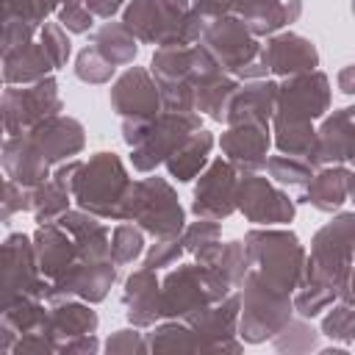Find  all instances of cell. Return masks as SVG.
Returning <instances> with one entry per match:
<instances>
[{
    "mask_svg": "<svg viewBox=\"0 0 355 355\" xmlns=\"http://www.w3.org/2000/svg\"><path fill=\"white\" fill-rule=\"evenodd\" d=\"M333 105L330 78L322 69L280 78L275 111L269 119L272 144L283 155L302 158L313 166V122L322 119Z\"/></svg>",
    "mask_w": 355,
    "mask_h": 355,
    "instance_id": "1",
    "label": "cell"
},
{
    "mask_svg": "<svg viewBox=\"0 0 355 355\" xmlns=\"http://www.w3.org/2000/svg\"><path fill=\"white\" fill-rule=\"evenodd\" d=\"M211 19L191 8V0H128L122 8V25L139 44H197Z\"/></svg>",
    "mask_w": 355,
    "mask_h": 355,
    "instance_id": "2",
    "label": "cell"
},
{
    "mask_svg": "<svg viewBox=\"0 0 355 355\" xmlns=\"http://www.w3.org/2000/svg\"><path fill=\"white\" fill-rule=\"evenodd\" d=\"M244 252L250 272L275 291L294 294L305 269V247L288 227H252L244 233Z\"/></svg>",
    "mask_w": 355,
    "mask_h": 355,
    "instance_id": "3",
    "label": "cell"
},
{
    "mask_svg": "<svg viewBox=\"0 0 355 355\" xmlns=\"http://www.w3.org/2000/svg\"><path fill=\"white\" fill-rule=\"evenodd\" d=\"M352 244H355V214L336 211L313 239L311 252H305L302 277L327 283L336 288V297L352 302Z\"/></svg>",
    "mask_w": 355,
    "mask_h": 355,
    "instance_id": "4",
    "label": "cell"
},
{
    "mask_svg": "<svg viewBox=\"0 0 355 355\" xmlns=\"http://www.w3.org/2000/svg\"><path fill=\"white\" fill-rule=\"evenodd\" d=\"M130 183L133 178L128 175L125 161L111 150H100L78 164L69 194L80 211L105 222H119V205Z\"/></svg>",
    "mask_w": 355,
    "mask_h": 355,
    "instance_id": "5",
    "label": "cell"
},
{
    "mask_svg": "<svg viewBox=\"0 0 355 355\" xmlns=\"http://www.w3.org/2000/svg\"><path fill=\"white\" fill-rule=\"evenodd\" d=\"M202 128V116L194 111H161L153 119H122V141L130 147V164L136 172H155L166 155L194 130Z\"/></svg>",
    "mask_w": 355,
    "mask_h": 355,
    "instance_id": "6",
    "label": "cell"
},
{
    "mask_svg": "<svg viewBox=\"0 0 355 355\" xmlns=\"http://www.w3.org/2000/svg\"><path fill=\"white\" fill-rule=\"evenodd\" d=\"M119 222H133L153 239H175L186 225V211L175 186L166 178L150 175L130 183L119 205Z\"/></svg>",
    "mask_w": 355,
    "mask_h": 355,
    "instance_id": "7",
    "label": "cell"
},
{
    "mask_svg": "<svg viewBox=\"0 0 355 355\" xmlns=\"http://www.w3.org/2000/svg\"><path fill=\"white\" fill-rule=\"evenodd\" d=\"M200 44L216 58V64L239 78V80H258V78H266V67L261 64L258 58V50H261V42L247 31V25L233 17V14H225V17H216L205 25L202 36H200Z\"/></svg>",
    "mask_w": 355,
    "mask_h": 355,
    "instance_id": "8",
    "label": "cell"
},
{
    "mask_svg": "<svg viewBox=\"0 0 355 355\" xmlns=\"http://www.w3.org/2000/svg\"><path fill=\"white\" fill-rule=\"evenodd\" d=\"M291 316H294L291 294L269 288L247 269L239 286V327H236L239 338L244 344H263Z\"/></svg>",
    "mask_w": 355,
    "mask_h": 355,
    "instance_id": "9",
    "label": "cell"
},
{
    "mask_svg": "<svg viewBox=\"0 0 355 355\" xmlns=\"http://www.w3.org/2000/svg\"><path fill=\"white\" fill-rule=\"evenodd\" d=\"M50 280L39 275L33 241L25 233H8L0 241V313L19 297L44 300Z\"/></svg>",
    "mask_w": 355,
    "mask_h": 355,
    "instance_id": "10",
    "label": "cell"
},
{
    "mask_svg": "<svg viewBox=\"0 0 355 355\" xmlns=\"http://www.w3.org/2000/svg\"><path fill=\"white\" fill-rule=\"evenodd\" d=\"M0 108H3L6 136L25 133L39 122H44L47 116H55L64 111L58 80L47 75L28 86H8L0 92Z\"/></svg>",
    "mask_w": 355,
    "mask_h": 355,
    "instance_id": "11",
    "label": "cell"
},
{
    "mask_svg": "<svg viewBox=\"0 0 355 355\" xmlns=\"http://www.w3.org/2000/svg\"><path fill=\"white\" fill-rule=\"evenodd\" d=\"M233 200H236V211L255 227L288 225L294 222V214H297L294 197H288V191H283L277 183H272L261 172L239 175Z\"/></svg>",
    "mask_w": 355,
    "mask_h": 355,
    "instance_id": "12",
    "label": "cell"
},
{
    "mask_svg": "<svg viewBox=\"0 0 355 355\" xmlns=\"http://www.w3.org/2000/svg\"><path fill=\"white\" fill-rule=\"evenodd\" d=\"M211 302H216V297L197 263L178 261V266H169V272L161 277V297H158L161 319L189 322Z\"/></svg>",
    "mask_w": 355,
    "mask_h": 355,
    "instance_id": "13",
    "label": "cell"
},
{
    "mask_svg": "<svg viewBox=\"0 0 355 355\" xmlns=\"http://www.w3.org/2000/svg\"><path fill=\"white\" fill-rule=\"evenodd\" d=\"M147 69H150V75H153V80L158 86L164 111H194L191 108V103H194V92H191V72H194L191 44L189 47H178V44L155 47Z\"/></svg>",
    "mask_w": 355,
    "mask_h": 355,
    "instance_id": "14",
    "label": "cell"
},
{
    "mask_svg": "<svg viewBox=\"0 0 355 355\" xmlns=\"http://www.w3.org/2000/svg\"><path fill=\"white\" fill-rule=\"evenodd\" d=\"M119 277V266L114 261H83L78 258L67 272H61L55 280H50L44 291V302H61V300H83L89 305H97L108 297L111 286Z\"/></svg>",
    "mask_w": 355,
    "mask_h": 355,
    "instance_id": "15",
    "label": "cell"
},
{
    "mask_svg": "<svg viewBox=\"0 0 355 355\" xmlns=\"http://www.w3.org/2000/svg\"><path fill=\"white\" fill-rule=\"evenodd\" d=\"M236 183H239V172L222 158H211L205 164V169L197 175L194 191H191V214L202 216V219H227L230 214H236Z\"/></svg>",
    "mask_w": 355,
    "mask_h": 355,
    "instance_id": "16",
    "label": "cell"
},
{
    "mask_svg": "<svg viewBox=\"0 0 355 355\" xmlns=\"http://www.w3.org/2000/svg\"><path fill=\"white\" fill-rule=\"evenodd\" d=\"M197 338H200V352H241L244 341L239 338V288L230 291L227 297L205 305L200 313H194L186 322Z\"/></svg>",
    "mask_w": 355,
    "mask_h": 355,
    "instance_id": "17",
    "label": "cell"
},
{
    "mask_svg": "<svg viewBox=\"0 0 355 355\" xmlns=\"http://www.w3.org/2000/svg\"><path fill=\"white\" fill-rule=\"evenodd\" d=\"M108 103H111L114 114H119L122 119H153L164 111L158 86H155L150 69L136 67V64L128 67L122 75H116V80L111 83V92H108Z\"/></svg>",
    "mask_w": 355,
    "mask_h": 355,
    "instance_id": "18",
    "label": "cell"
},
{
    "mask_svg": "<svg viewBox=\"0 0 355 355\" xmlns=\"http://www.w3.org/2000/svg\"><path fill=\"white\" fill-rule=\"evenodd\" d=\"M197 266L202 269L211 291L216 300L227 297L230 291H236L247 275V252H244V241L241 239H230V241H222L216 239L214 244L202 247L197 255H194Z\"/></svg>",
    "mask_w": 355,
    "mask_h": 355,
    "instance_id": "19",
    "label": "cell"
},
{
    "mask_svg": "<svg viewBox=\"0 0 355 355\" xmlns=\"http://www.w3.org/2000/svg\"><path fill=\"white\" fill-rule=\"evenodd\" d=\"M258 58L266 67V75H277V78L319 69L316 44L294 31H277V33L266 36V42L258 50Z\"/></svg>",
    "mask_w": 355,
    "mask_h": 355,
    "instance_id": "20",
    "label": "cell"
},
{
    "mask_svg": "<svg viewBox=\"0 0 355 355\" xmlns=\"http://www.w3.org/2000/svg\"><path fill=\"white\" fill-rule=\"evenodd\" d=\"M222 158L239 172V175H252L261 172L272 147V130L269 125L261 122H241V125H227V130L219 139Z\"/></svg>",
    "mask_w": 355,
    "mask_h": 355,
    "instance_id": "21",
    "label": "cell"
},
{
    "mask_svg": "<svg viewBox=\"0 0 355 355\" xmlns=\"http://www.w3.org/2000/svg\"><path fill=\"white\" fill-rule=\"evenodd\" d=\"M355 158V108L344 105L322 116L313 133V169L330 164H352Z\"/></svg>",
    "mask_w": 355,
    "mask_h": 355,
    "instance_id": "22",
    "label": "cell"
},
{
    "mask_svg": "<svg viewBox=\"0 0 355 355\" xmlns=\"http://www.w3.org/2000/svg\"><path fill=\"white\" fill-rule=\"evenodd\" d=\"M0 169L6 172V178H11L17 186L28 191L44 183L53 172L50 161L44 158V153L39 150V144L28 130L6 136V141L0 144Z\"/></svg>",
    "mask_w": 355,
    "mask_h": 355,
    "instance_id": "23",
    "label": "cell"
},
{
    "mask_svg": "<svg viewBox=\"0 0 355 355\" xmlns=\"http://www.w3.org/2000/svg\"><path fill=\"white\" fill-rule=\"evenodd\" d=\"M352 189H355V172L349 169V164H330L313 169L308 183L297 191L294 202H305L322 214H336L352 197Z\"/></svg>",
    "mask_w": 355,
    "mask_h": 355,
    "instance_id": "24",
    "label": "cell"
},
{
    "mask_svg": "<svg viewBox=\"0 0 355 355\" xmlns=\"http://www.w3.org/2000/svg\"><path fill=\"white\" fill-rule=\"evenodd\" d=\"M28 133L33 136V141L39 144V150L44 153V158L50 161V166L80 155L83 147H86L83 122L75 119V116H67V114L47 116L44 122H39L36 128H31Z\"/></svg>",
    "mask_w": 355,
    "mask_h": 355,
    "instance_id": "25",
    "label": "cell"
},
{
    "mask_svg": "<svg viewBox=\"0 0 355 355\" xmlns=\"http://www.w3.org/2000/svg\"><path fill=\"white\" fill-rule=\"evenodd\" d=\"M230 14L239 17L255 39H266L300 19L302 0H233Z\"/></svg>",
    "mask_w": 355,
    "mask_h": 355,
    "instance_id": "26",
    "label": "cell"
},
{
    "mask_svg": "<svg viewBox=\"0 0 355 355\" xmlns=\"http://www.w3.org/2000/svg\"><path fill=\"white\" fill-rule=\"evenodd\" d=\"M158 297H161V277L155 269L139 266L128 275L125 288H122V308L128 316V324L133 327H153L155 322H161V311H158Z\"/></svg>",
    "mask_w": 355,
    "mask_h": 355,
    "instance_id": "27",
    "label": "cell"
},
{
    "mask_svg": "<svg viewBox=\"0 0 355 355\" xmlns=\"http://www.w3.org/2000/svg\"><path fill=\"white\" fill-rule=\"evenodd\" d=\"M275 97H277V80H269V78L244 80L230 94L222 122L225 125H241V122L269 125L275 111Z\"/></svg>",
    "mask_w": 355,
    "mask_h": 355,
    "instance_id": "28",
    "label": "cell"
},
{
    "mask_svg": "<svg viewBox=\"0 0 355 355\" xmlns=\"http://www.w3.org/2000/svg\"><path fill=\"white\" fill-rule=\"evenodd\" d=\"M58 227H64L69 233V239L75 241L78 258L83 261H111V230L105 225V219H97L80 208H67L58 219Z\"/></svg>",
    "mask_w": 355,
    "mask_h": 355,
    "instance_id": "29",
    "label": "cell"
},
{
    "mask_svg": "<svg viewBox=\"0 0 355 355\" xmlns=\"http://www.w3.org/2000/svg\"><path fill=\"white\" fill-rule=\"evenodd\" d=\"M33 241V255H36V266L39 275L47 280H55L61 272H67L75 261H78V250L75 241L69 239V233L64 227H58L55 222H44L36 227V233L31 236Z\"/></svg>",
    "mask_w": 355,
    "mask_h": 355,
    "instance_id": "30",
    "label": "cell"
},
{
    "mask_svg": "<svg viewBox=\"0 0 355 355\" xmlns=\"http://www.w3.org/2000/svg\"><path fill=\"white\" fill-rule=\"evenodd\" d=\"M97 327H100V316L89 302H83V300H61V302L47 305V319H44L42 330L55 341V352H58V347L64 341L97 333Z\"/></svg>",
    "mask_w": 355,
    "mask_h": 355,
    "instance_id": "31",
    "label": "cell"
},
{
    "mask_svg": "<svg viewBox=\"0 0 355 355\" xmlns=\"http://www.w3.org/2000/svg\"><path fill=\"white\" fill-rule=\"evenodd\" d=\"M214 144H216V139H214L211 130H205V128L194 130L191 136H186V139L166 155V161H164L166 175H169L172 180H178V183H191V180L205 169V164L211 161Z\"/></svg>",
    "mask_w": 355,
    "mask_h": 355,
    "instance_id": "32",
    "label": "cell"
},
{
    "mask_svg": "<svg viewBox=\"0 0 355 355\" xmlns=\"http://www.w3.org/2000/svg\"><path fill=\"white\" fill-rule=\"evenodd\" d=\"M0 72H3V83L8 86H28L36 83L47 75H53V64L44 53V47L39 44V39L14 47L11 53H6L0 58Z\"/></svg>",
    "mask_w": 355,
    "mask_h": 355,
    "instance_id": "33",
    "label": "cell"
},
{
    "mask_svg": "<svg viewBox=\"0 0 355 355\" xmlns=\"http://www.w3.org/2000/svg\"><path fill=\"white\" fill-rule=\"evenodd\" d=\"M89 42L114 67H130L139 58V42H136V36L122 22H114V19L103 22L100 28L92 31Z\"/></svg>",
    "mask_w": 355,
    "mask_h": 355,
    "instance_id": "34",
    "label": "cell"
},
{
    "mask_svg": "<svg viewBox=\"0 0 355 355\" xmlns=\"http://www.w3.org/2000/svg\"><path fill=\"white\" fill-rule=\"evenodd\" d=\"M144 336L147 352H200L197 333L180 319H161Z\"/></svg>",
    "mask_w": 355,
    "mask_h": 355,
    "instance_id": "35",
    "label": "cell"
},
{
    "mask_svg": "<svg viewBox=\"0 0 355 355\" xmlns=\"http://www.w3.org/2000/svg\"><path fill=\"white\" fill-rule=\"evenodd\" d=\"M67 208H72V194L67 186L55 183L53 178H47L44 183L28 191V211L33 214L36 225L55 222Z\"/></svg>",
    "mask_w": 355,
    "mask_h": 355,
    "instance_id": "36",
    "label": "cell"
},
{
    "mask_svg": "<svg viewBox=\"0 0 355 355\" xmlns=\"http://www.w3.org/2000/svg\"><path fill=\"white\" fill-rule=\"evenodd\" d=\"M269 341H272V347H275L277 352H286V355H305V352L319 349V330L311 324V319L294 313Z\"/></svg>",
    "mask_w": 355,
    "mask_h": 355,
    "instance_id": "37",
    "label": "cell"
},
{
    "mask_svg": "<svg viewBox=\"0 0 355 355\" xmlns=\"http://www.w3.org/2000/svg\"><path fill=\"white\" fill-rule=\"evenodd\" d=\"M336 288L327 286V283H319V280H311V277H302L300 286L294 288L291 294V308L297 316H305V319H316L324 308H330L336 302Z\"/></svg>",
    "mask_w": 355,
    "mask_h": 355,
    "instance_id": "38",
    "label": "cell"
},
{
    "mask_svg": "<svg viewBox=\"0 0 355 355\" xmlns=\"http://www.w3.org/2000/svg\"><path fill=\"white\" fill-rule=\"evenodd\" d=\"M0 316L8 322V327L17 336L31 333V330H42L44 327V319H47V302L39 300V297H19Z\"/></svg>",
    "mask_w": 355,
    "mask_h": 355,
    "instance_id": "39",
    "label": "cell"
},
{
    "mask_svg": "<svg viewBox=\"0 0 355 355\" xmlns=\"http://www.w3.org/2000/svg\"><path fill=\"white\" fill-rule=\"evenodd\" d=\"M263 169L269 172V180L277 183V186H288L294 191H300L308 178L313 175V166L302 158H294V155H266V164Z\"/></svg>",
    "mask_w": 355,
    "mask_h": 355,
    "instance_id": "40",
    "label": "cell"
},
{
    "mask_svg": "<svg viewBox=\"0 0 355 355\" xmlns=\"http://www.w3.org/2000/svg\"><path fill=\"white\" fill-rule=\"evenodd\" d=\"M327 313L322 316L319 324V336H327L330 341H338L344 347H349L355 341V308L352 302L336 300L330 308H324Z\"/></svg>",
    "mask_w": 355,
    "mask_h": 355,
    "instance_id": "41",
    "label": "cell"
},
{
    "mask_svg": "<svg viewBox=\"0 0 355 355\" xmlns=\"http://www.w3.org/2000/svg\"><path fill=\"white\" fill-rule=\"evenodd\" d=\"M144 252V230L133 222H119L111 230V261L116 266H128L139 261Z\"/></svg>",
    "mask_w": 355,
    "mask_h": 355,
    "instance_id": "42",
    "label": "cell"
},
{
    "mask_svg": "<svg viewBox=\"0 0 355 355\" xmlns=\"http://www.w3.org/2000/svg\"><path fill=\"white\" fill-rule=\"evenodd\" d=\"M72 72H75V78L78 80H83V83H92V86H103V83H108L111 78H114V72H116V67L114 64H108L92 44H86L78 55H75V67H72Z\"/></svg>",
    "mask_w": 355,
    "mask_h": 355,
    "instance_id": "43",
    "label": "cell"
},
{
    "mask_svg": "<svg viewBox=\"0 0 355 355\" xmlns=\"http://www.w3.org/2000/svg\"><path fill=\"white\" fill-rule=\"evenodd\" d=\"M39 44L44 47V53H47V58H50V64H53V69H64L67 67V61H69V55H72V42H69V33L58 25V22H42L39 25Z\"/></svg>",
    "mask_w": 355,
    "mask_h": 355,
    "instance_id": "44",
    "label": "cell"
},
{
    "mask_svg": "<svg viewBox=\"0 0 355 355\" xmlns=\"http://www.w3.org/2000/svg\"><path fill=\"white\" fill-rule=\"evenodd\" d=\"M216 239H222V225L216 219L197 216V222H189L180 230V244H183V252H189V255H197L202 247L214 244Z\"/></svg>",
    "mask_w": 355,
    "mask_h": 355,
    "instance_id": "45",
    "label": "cell"
},
{
    "mask_svg": "<svg viewBox=\"0 0 355 355\" xmlns=\"http://www.w3.org/2000/svg\"><path fill=\"white\" fill-rule=\"evenodd\" d=\"M36 33H39L36 25H31V22L14 17V14H3V11H0V58H3L6 53H11L14 47L33 42Z\"/></svg>",
    "mask_w": 355,
    "mask_h": 355,
    "instance_id": "46",
    "label": "cell"
},
{
    "mask_svg": "<svg viewBox=\"0 0 355 355\" xmlns=\"http://www.w3.org/2000/svg\"><path fill=\"white\" fill-rule=\"evenodd\" d=\"M61 0H0V11L3 14H14L31 25H42L50 14H55Z\"/></svg>",
    "mask_w": 355,
    "mask_h": 355,
    "instance_id": "47",
    "label": "cell"
},
{
    "mask_svg": "<svg viewBox=\"0 0 355 355\" xmlns=\"http://www.w3.org/2000/svg\"><path fill=\"white\" fill-rule=\"evenodd\" d=\"M141 255H144V263H141V266L158 272V269L175 266L186 252H183L180 236H175V239H153V244H150L147 252H141Z\"/></svg>",
    "mask_w": 355,
    "mask_h": 355,
    "instance_id": "48",
    "label": "cell"
},
{
    "mask_svg": "<svg viewBox=\"0 0 355 355\" xmlns=\"http://www.w3.org/2000/svg\"><path fill=\"white\" fill-rule=\"evenodd\" d=\"M103 349L108 355H141L147 352V336L141 333V327H133V324L119 327L103 341Z\"/></svg>",
    "mask_w": 355,
    "mask_h": 355,
    "instance_id": "49",
    "label": "cell"
},
{
    "mask_svg": "<svg viewBox=\"0 0 355 355\" xmlns=\"http://www.w3.org/2000/svg\"><path fill=\"white\" fill-rule=\"evenodd\" d=\"M55 17L67 33H89L94 28V17L86 11L83 0H61L55 8Z\"/></svg>",
    "mask_w": 355,
    "mask_h": 355,
    "instance_id": "50",
    "label": "cell"
},
{
    "mask_svg": "<svg viewBox=\"0 0 355 355\" xmlns=\"http://www.w3.org/2000/svg\"><path fill=\"white\" fill-rule=\"evenodd\" d=\"M28 211V189L17 186L6 172L0 169V225L8 222L14 214Z\"/></svg>",
    "mask_w": 355,
    "mask_h": 355,
    "instance_id": "51",
    "label": "cell"
},
{
    "mask_svg": "<svg viewBox=\"0 0 355 355\" xmlns=\"http://www.w3.org/2000/svg\"><path fill=\"white\" fill-rule=\"evenodd\" d=\"M11 352L17 355H25V352H36V355H53L55 352V341L44 333V330H31V333H22L17 336Z\"/></svg>",
    "mask_w": 355,
    "mask_h": 355,
    "instance_id": "52",
    "label": "cell"
},
{
    "mask_svg": "<svg viewBox=\"0 0 355 355\" xmlns=\"http://www.w3.org/2000/svg\"><path fill=\"white\" fill-rule=\"evenodd\" d=\"M103 344L97 341V333H89V336H78V338H69L58 347L61 355H94L100 352Z\"/></svg>",
    "mask_w": 355,
    "mask_h": 355,
    "instance_id": "53",
    "label": "cell"
},
{
    "mask_svg": "<svg viewBox=\"0 0 355 355\" xmlns=\"http://www.w3.org/2000/svg\"><path fill=\"white\" fill-rule=\"evenodd\" d=\"M191 8H194L200 17H205V19H216V17L230 14L233 0H191Z\"/></svg>",
    "mask_w": 355,
    "mask_h": 355,
    "instance_id": "54",
    "label": "cell"
},
{
    "mask_svg": "<svg viewBox=\"0 0 355 355\" xmlns=\"http://www.w3.org/2000/svg\"><path fill=\"white\" fill-rule=\"evenodd\" d=\"M128 0H83L86 11L97 19H114V14H119L125 8Z\"/></svg>",
    "mask_w": 355,
    "mask_h": 355,
    "instance_id": "55",
    "label": "cell"
},
{
    "mask_svg": "<svg viewBox=\"0 0 355 355\" xmlns=\"http://www.w3.org/2000/svg\"><path fill=\"white\" fill-rule=\"evenodd\" d=\"M14 341H17V333H14V330L8 327V322L0 316V352H11Z\"/></svg>",
    "mask_w": 355,
    "mask_h": 355,
    "instance_id": "56",
    "label": "cell"
},
{
    "mask_svg": "<svg viewBox=\"0 0 355 355\" xmlns=\"http://www.w3.org/2000/svg\"><path fill=\"white\" fill-rule=\"evenodd\" d=\"M338 86H341L344 94H352V92H355V86H352V64H347V67L338 72Z\"/></svg>",
    "mask_w": 355,
    "mask_h": 355,
    "instance_id": "57",
    "label": "cell"
},
{
    "mask_svg": "<svg viewBox=\"0 0 355 355\" xmlns=\"http://www.w3.org/2000/svg\"><path fill=\"white\" fill-rule=\"evenodd\" d=\"M319 355H352L347 347H324V349H319Z\"/></svg>",
    "mask_w": 355,
    "mask_h": 355,
    "instance_id": "58",
    "label": "cell"
},
{
    "mask_svg": "<svg viewBox=\"0 0 355 355\" xmlns=\"http://www.w3.org/2000/svg\"><path fill=\"white\" fill-rule=\"evenodd\" d=\"M6 141V125H3V108H0V144Z\"/></svg>",
    "mask_w": 355,
    "mask_h": 355,
    "instance_id": "59",
    "label": "cell"
},
{
    "mask_svg": "<svg viewBox=\"0 0 355 355\" xmlns=\"http://www.w3.org/2000/svg\"><path fill=\"white\" fill-rule=\"evenodd\" d=\"M0 89H3V72H0Z\"/></svg>",
    "mask_w": 355,
    "mask_h": 355,
    "instance_id": "60",
    "label": "cell"
}]
</instances>
